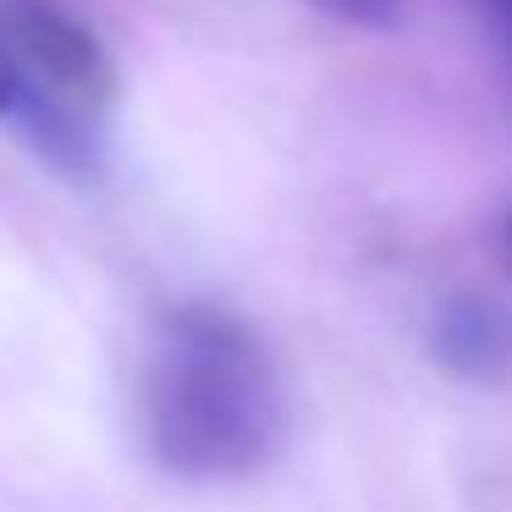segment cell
Listing matches in <instances>:
<instances>
[{
	"instance_id": "cell-5",
	"label": "cell",
	"mask_w": 512,
	"mask_h": 512,
	"mask_svg": "<svg viewBox=\"0 0 512 512\" xmlns=\"http://www.w3.org/2000/svg\"><path fill=\"white\" fill-rule=\"evenodd\" d=\"M501 259H507V276H512V221H507V237H501Z\"/></svg>"
},
{
	"instance_id": "cell-1",
	"label": "cell",
	"mask_w": 512,
	"mask_h": 512,
	"mask_svg": "<svg viewBox=\"0 0 512 512\" xmlns=\"http://www.w3.org/2000/svg\"><path fill=\"white\" fill-rule=\"evenodd\" d=\"M281 380L243 320L188 303L166 314L144 364V435L182 479H248L281 441Z\"/></svg>"
},
{
	"instance_id": "cell-6",
	"label": "cell",
	"mask_w": 512,
	"mask_h": 512,
	"mask_svg": "<svg viewBox=\"0 0 512 512\" xmlns=\"http://www.w3.org/2000/svg\"><path fill=\"white\" fill-rule=\"evenodd\" d=\"M6 111H12V94H6V78H0V122H6Z\"/></svg>"
},
{
	"instance_id": "cell-3",
	"label": "cell",
	"mask_w": 512,
	"mask_h": 512,
	"mask_svg": "<svg viewBox=\"0 0 512 512\" xmlns=\"http://www.w3.org/2000/svg\"><path fill=\"white\" fill-rule=\"evenodd\" d=\"M435 353L452 375H496L512 353V336L501 325V314L490 303H474V298H457L441 309L435 320Z\"/></svg>"
},
{
	"instance_id": "cell-4",
	"label": "cell",
	"mask_w": 512,
	"mask_h": 512,
	"mask_svg": "<svg viewBox=\"0 0 512 512\" xmlns=\"http://www.w3.org/2000/svg\"><path fill=\"white\" fill-rule=\"evenodd\" d=\"M320 12H331L336 23H364V28H386L397 17L391 0H314Z\"/></svg>"
},
{
	"instance_id": "cell-2",
	"label": "cell",
	"mask_w": 512,
	"mask_h": 512,
	"mask_svg": "<svg viewBox=\"0 0 512 512\" xmlns=\"http://www.w3.org/2000/svg\"><path fill=\"white\" fill-rule=\"evenodd\" d=\"M0 78L12 94L6 122L72 177H89L116 105L105 45L56 0H0Z\"/></svg>"
}]
</instances>
